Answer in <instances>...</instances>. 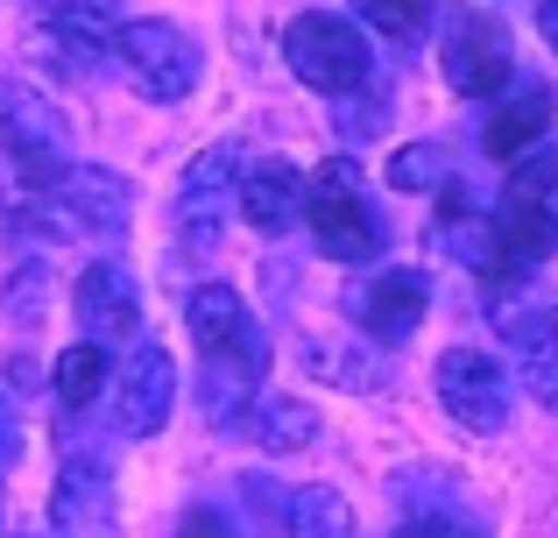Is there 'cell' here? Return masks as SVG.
<instances>
[{
    "mask_svg": "<svg viewBox=\"0 0 558 538\" xmlns=\"http://www.w3.org/2000/svg\"><path fill=\"white\" fill-rule=\"evenodd\" d=\"M184 326L198 340V404L213 426H241L247 404L262 397V375H269V340H262V319L241 304V290L227 284H198L184 304Z\"/></svg>",
    "mask_w": 558,
    "mask_h": 538,
    "instance_id": "cell-1",
    "label": "cell"
},
{
    "mask_svg": "<svg viewBox=\"0 0 558 538\" xmlns=\"http://www.w3.org/2000/svg\"><path fill=\"white\" fill-rule=\"evenodd\" d=\"M304 170L298 164H283V156H269V164H255L241 178V213H247V227H262V235H283V227H298L304 220Z\"/></svg>",
    "mask_w": 558,
    "mask_h": 538,
    "instance_id": "cell-14",
    "label": "cell"
},
{
    "mask_svg": "<svg viewBox=\"0 0 558 538\" xmlns=\"http://www.w3.org/2000/svg\"><path fill=\"white\" fill-rule=\"evenodd\" d=\"M424 304H432V276L424 270H375L354 290V326L381 347H403L424 326Z\"/></svg>",
    "mask_w": 558,
    "mask_h": 538,
    "instance_id": "cell-10",
    "label": "cell"
},
{
    "mask_svg": "<svg viewBox=\"0 0 558 538\" xmlns=\"http://www.w3.org/2000/svg\"><path fill=\"white\" fill-rule=\"evenodd\" d=\"M22 206L43 213V220H28V235H43V241H64V235H99V241H113V235L128 227V213H135V192H128L121 170L64 164L57 178L28 184Z\"/></svg>",
    "mask_w": 558,
    "mask_h": 538,
    "instance_id": "cell-3",
    "label": "cell"
},
{
    "mask_svg": "<svg viewBox=\"0 0 558 538\" xmlns=\"http://www.w3.org/2000/svg\"><path fill=\"white\" fill-rule=\"evenodd\" d=\"M558 249V142H537L509 164V192L495 213V276H531Z\"/></svg>",
    "mask_w": 558,
    "mask_h": 538,
    "instance_id": "cell-2",
    "label": "cell"
},
{
    "mask_svg": "<svg viewBox=\"0 0 558 538\" xmlns=\"http://www.w3.org/2000/svg\"><path fill=\"white\" fill-rule=\"evenodd\" d=\"M43 28L57 43H78V50H107L128 28L121 0H43Z\"/></svg>",
    "mask_w": 558,
    "mask_h": 538,
    "instance_id": "cell-18",
    "label": "cell"
},
{
    "mask_svg": "<svg viewBox=\"0 0 558 538\" xmlns=\"http://www.w3.org/2000/svg\"><path fill=\"white\" fill-rule=\"evenodd\" d=\"M241 142H213V150L198 156V164L184 170V184H178V220L184 227H198V220H213L227 199H241V178H247V164H241Z\"/></svg>",
    "mask_w": 558,
    "mask_h": 538,
    "instance_id": "cell-15",
    "label": "cell"
},
{
    "mask_svg": "<svg viewBox=\"0 0 558 538\" xmlns=\"http://www.w3.org/2000/svg\"><path fill=\"white\" fill-rule=\"evenodd\" d=\"M178 538H241V531H233L227 511H213V503H191V511L178 517Z\"/></svg>",
    "mask_w": 558,
    "mask_h": 538,
    "instance_id": "cell-26",
    "label": "cell"
},
{
    "mask_svg": "<svg viewBox=\"0 0 558 538\" xmlns=\"http://www.w3.org/2000/svg\"><path fill=\"white\" fill-rule=\"evenodd\" d=\"M107 383H113V369H107V340H78V347H64V355H57V369H50V390H57V404H64V418H71V411H93Z\"/></svg>",
    "mask_w": 558,
    "mask_h": 538,
    "instance_id": "cell-19",
    "label": "cell"
},
{
    "mask_svg": "<svg viewBox=\"0 0 558 538\" xmlns=\"http://www.w3.org/2000/svg\"><path fill=\"white\" fill-rule=\"evenodd\" d=\"M438 64H446V85L460 99H488L509 79V28L481 8H452L446 36H438Z\"/></svg>",
    "mask_w": 558,
    "mask_h": 538,
    "instance_id": "cell-8",
    "label": "cell"
},
{
    "mask_svg": "<svg viewBox=\"0 0 558 538\" xmlns=\"http://www.w3.org/2000/svg\"><path fill=\"white\" fill-rule=\"evenodd\" d=\"M113 57H121L128 85H135L142 99H156V107L184 99L191 85H198V71H205L191 28H178V22H128L121 36H113Z\"/></svg>",
    "mask_w": 558,
    "mask_h": 538,
    "instance_id": "cell-6",
    "label": "cell"
},
{
    "mask_svg": "<svg viewBox=\"0 0 558 538\" xmlns=\"http://www.w3.org/2000/svg\"><path fill=\"white\" fill-rule=\"evenodd\" d=\"M283 57H290V71H298L312 93H326V99L361 93L368 71H375L368 36H361L347 14H298V22L283 28Z\"/></svg>",
    "mask_w": 558,
    "mask_h": 538,
    "instance_id": "cell-5",
    "label": "cell"
},
{
    "mask_svg": "<svg viewBox=\"0 0 558 538\" xmlns=\"http://www.w3.org/2000/svg\"><path fill=\"white\" fill-rule=\"evenodd\" d=\"M50 525L57 538H113V475L99 461H64L50 489Z\"/></svg>",
    "mask_w": 558,
    "mask_h": 538,
    "instance_id": "cell-12",
    "label": "cell"
},
{
    "mask_svg": "<svg viewBox=\"0 0 558 538\" xmlns=\"http://www.w3.org/2000/svg\"><path fill=\"white\" fill-rule=\"evenodd\" d=\"M22 461V418H14V397L0 390V468H14Z\"/></svg>",
    "mask_w": 558,
    "mask_h": 538,
    "instance_id": "cell-28",
    "label": "cell"
},
{
    "mask_svg": "<svg viewBox=\"0 0 558 538\" xmlns=\"http://www.w3.org/2000/svg\"><path fill=\"white\" fill-rule=\"evenodd\" d=\"M247 426H255V440L269 454H298V446L318 440V411L304 397H255L247 404Z\"/></svg>",
    "mask_w": 558,
    "mask_h": 538,
    "instance_id": "cell-20",
    "label": "cell"
},
{
    "mask_svg": "<svg viewBox=\"0 0 558 538\" xmlns=\"http://www.w3.org/2000/svg\"><path fill=\"white\" fill-rule=\"evenodd\" d=\"M304 361H312V369H332V375H340V390H375V361L347 355V347L312 340V347H304Z\"/></svg>",
    "mask_w": 558,
    "mask_h": 538,
    "instance_id": "cell-25",
    "label": "cell"
},
{
    "mask_svg": "<svg viewBox=\"0 0 558 538\" xmlns=\"http://www.w3.org/2000/svg\"><path fill=\"white\" fill-rule=\"evenodd\" d=\"M241 497H247V511H255L262 531L290 538V489H276L269 475H241Z\"/></svg>",
    "mask_w": 558,
    "mask_h": 538,
    "instance_id": "cell-24",
    "label": "cell"
},
{
    "mask_svg": "<svg viewBox=\"0 0 558 538\" xmlns=\"http://www.w3.org/2000/svg\"><path fill=\"white\" fill-rule=\"evenodd\" d=\"M509 347H517V369H523V383H531V397L558 411V304L523 312L517 326H509Z\"/></svg>",
    "mask_w": 558,
    "mask_h": 538,
    "instance_id": "cell-17",
    "label": "cell"
},
{
    "mask_svg": "<svg viewBox=\"0 0 558 538\" xmlns=\"http://www.w3.org/2000/svg\"><path fill=\"white\" fill-rule=\"evenodd\" d=\"M78 326L93 340H128L142 326V290L121 263H93L78 276Z\"/></svg>",
    "mask_w": 558,
    "mask_h": 538,
    "instance_id": "cell-13",
    "label": "cell"
},
{
    "mask_svg": "<svg viewBox=\"0 0 558 538\" xmlns=\"http://www.w3.org/2000/svg\"><path fill=\"white\" fill-rule=\"evenodd\" d=\"M8 312H14V319H36V312H43V270H36V263L22 270V284H8Z\"/></svg>",
    "mask_w": 558,
    "mask_h": 538,
    "instance_id": "cell-27",
    "label": "cell"
},
{
    "mask_svg": "<svg viewBox=\"0 0 558 538\" xmlns=\"http://www.w3.org/2000/svg\"><path fill=\"white\" fill-rule=\"evenodd\" d=\"M551 85H537V79H523L517 93L495 107V121H488V156H502V164H517L523 150H537V135L551 128Z\"/></svg>",
    "mask_w": 558,
    "mask_h": 538,
    "instance_id": "cell-16",
    "label": "cell"
},
{
    "mask_svg": "<svg viewBox=\"0 0 558 538\" xmlns=\"http://www.w3.org/2000/svg\"><path fill=\"white\" fill-rule=\"evenodd\" d=\"M170 404H178V361L163 347H135V361L113 383V432L121 440H149V432H163Z\"/></svg>",
    "mask_w": 558,
    "mask_h": 538,
    "instance_id": "cell-11",
    "label": "cell"
},
{
    "mask_svg": "<svg viewBox=\"0 0 558 538\" xmlns=\"http://www.w3.org/2000/svg\"><path fill=\"white\" fill-rule=\"evenodd\" d=\"M290 538H354V511L340 489H290Z\"/></svg>",
    "mask_w": 558,
    "mask_h": 538,
    "instance_id": "cell-21",
    "label": "cell"
},
{
    "mask_svg": "<svg viewBox=\"0 0 558 538\" xmlns=\"http://www.w3.org/2000/svg\"><path fill=\"white\" fill-rule=\"evenodd\" d=\"M396 538H474V531L452 525V517H410V525L396 531Z\"/></svg>",
    "mask_w": 558,
    "mask_h": 538,
    "instance_id": "cell-29",
    "label": "cell"
},
{
    "mask_svg": "<svg viewBox=\"0 0 558 538\" xmlns=\"http://www.w3.org/2000/svg\"><path fill=\"white\" fill-rule=\"evenodd\" d=\"M354 14L368 28H381L389 43H417L424 22H432V0H354Z\"/></svg>",
    "mask_w": 558,
    "mask_h": 538,
    "instance_id": "cell-23",
    "label": "cell"
},
{
    "mask_svg": "<svg viewBox=\"0 0 558 538\" xmlns=\"http://www.w3.org/2000/svg\"><path fill=\"white\" fill-rule=\"evenodd\" d=\"M432 383H438V404H446L466 432H502L509 426V375L495 369V355L452 347V355H438Z\"/></svg>",
    "mask_w": 558,
    "mask_h": 538,
    "instance_id": "cell-9",
    "label": "cell"
},
{
    "mask_svg": "<svg viewBox=\"0 0 558 538\" xmlns=\"http://www.w3.org/2000/svg\"><path fill=\"white\" fill-rule=\"evenodd\" d=\"M0 156L22 170L28 184L57 178L71 164V121L50 107L43 93H22V85H0Z\"/></svg>",
    "mask_w": 558,
    "mask_h": 538,
    "instance_id": "cell-7",
    "label": "cell"
},
{
    "mask_svg": "<svg viewBox=\"0 0 558 538\" xmlns=\"http://www.w3.org/2000/svg\"><path fill=\"white\" fill-rule=\"evenodd\" d=\"M537 28H545V43L558 50V0H537Z\"/></svg>",
    "mask_w": 558,
    "mask_h": 538,
    "instance_id": "cell-30",
    "label": "cell"
},
{
    "mask_svg": "<svg viewBox=\"0 0 558 538\" xmlns=\"http://www.w3.org/2000/svg\"><path fill=\"white\" fill-rule=\"evenodd\" d=\"M446 178H452V164H446L438 142H410V150L389 156V184L396 192H446Z\"/></svg>",
    "mask_w": 558,
    "mask_h": 538,
    "instance_id": "cell-22",
    "label": "cell"
},
{
    "mask_svg": "<svg viewBox=\"0 0 558 538\" xmlns=\"http://www.w3.org/2000/svg\"><path fill=\"white\" fill-rule=\"evenodd\" d=\"M304 220H312L318 249H326L332 263H375L381 255V213L368 206V184H361V170L347 164V156H332V164L312 178Z\"/></svg>",
    "mask_w": 558,
    "mask_h": 538,
    "instance_id": "cell-4",
    "label": "cell"
}]
</instances>
